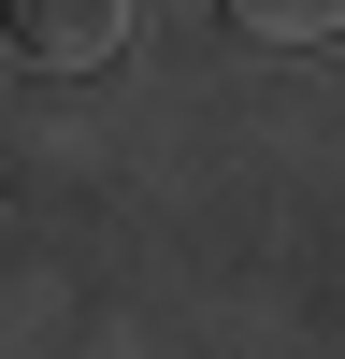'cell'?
Segmentation results:
<instances>
[{
	"mask_svg": "<svg viewBox=\"0 0 345 359\" xmlns=\"http://www.w3.org/2000/svg\"><path fill=\"white\" fill-rule=\"evenodd\" d=\"M230 29H245V43H331L345 0H230Z\"/></svg>",
	"mask_w": 345,
	"mask_h": 359,
	"instance_id": "2",
	"label": "cell"
},
{
	"mask_svg": "<svg viewBox=\"0 0 345 359\" xmlns=\"http://www.w3.org/2000/svg\"><path fill=\"white\" fill-rule=\"evenodd\" d=\"M144 0H15V43L43 57V72H101L115 43H130Z\"/></svg>",
	"mask_w": 345,
	"mask_h": 359,
	"instance_id": "1",
	"label": "cell"
}]
</instances>
